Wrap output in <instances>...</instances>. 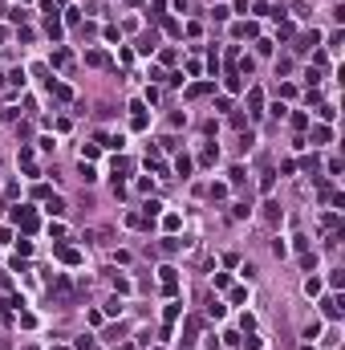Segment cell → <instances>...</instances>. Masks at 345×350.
<instances>
[{"mask_svg": "<svg viewBox=\"0 0 345 350\" xmlns=\"http://www.w3.org/2000/svg\"><path fill=\"white\" fill-rule=\"evenodd\" d=\"M13 220H17L25 232H33V228H37V216H33V208H17V212H13Z\"/></svg>", "mask_w": 345, "mask_h": 350, "instance_id": "6da1fadb", "label": "cell"}, {"mask_svg": "<svg viewBox=\"0 0 345 350\" xmlns=\"http://www.w3.org/2000/svg\"><path fill=\"white\" fill-rule=\"evenodd\" d=\"M57 257H61L65 265H77V261H82V253H77V248H69V244H57Z\"/></svg>", "mask_w": 345, "mask_h": 350, "instance_id": "7a4b0ae2", "label": "cell"}, {"mask_svg": "<svg viewBox=\"0 0 345 350\" xmlns=\"http://www.w3.org/2000/svg\"><path fill=\"white\" fill-rule=\"evenodd\" d=\"M280 216H284L280 204H276V200H268V204H264V220H268V224H280Z\"/></svg>", "mask_w": 345, "mask_h": 350, "instance_id": "3957f363", "label": "cell"}, {"mask_svg": "<svg viewBox=\"0 0 345 350\" xmlns=\"http://www.w3.org/2000/svg\"><path fill=\"white\" fill-rule=\"evenodd\" d=\"M4 17L13 20V25H25V20H29V8H4Z\"/></svg>", "mask_w": 345, "mask_h": 350, "instance_id": "277c9868", "label": "cell"}, {"mask_svg": "<svg viewBox=\"0 0 345 350\" xmlns=\"http://www.w3.org/2000/svg\"><path fill=\"white\" fill-rule=\"evenodd\" d=\"M321 310H325V318H341V306H337V297H325V301H321Z\"/></svg>", "mask_w": 345, "mask_h": 350, "instance_id": "5b68a950", "label": "cell"}, {"mask_svg": "<svg viewBox=\"0 0 345 350\" xmlns=\"http://www.w3.org/2000/svg\"><path fill=\"white\" fill-rule=\"evenodd\" d=\"M155 33H142V41H138V53H155Z\"/></svg>", "mask_w": 345, "mask_h": 350, "instance_id": "8992f818", "label": "cell"}, {"mask_svg": "<svg viewBox=\"0 0 345 350\" xmlns=\"http://www.w3.org/2000/svg\"><path fill=\"white\" fill-rule=\"evenodd\" d=\"M45 212H49V216H61V212H65V200H57V196H53L49 204H45Z\"/></svg>", "mask_w": 345, "mask_h": 350, "instance_id": "52a82bcc", "label": "cell"}, {"mask_svg": "<svg viewBox=\"0 0 345 350\" xmlns=\"http://www.w3.org/2000/svg\"><path fill=\"white\" fill-rule=\"evenodd\" d=\"M86 61H89V65H106L110 57H106V53H102V49H89V53H86Z\"/></svg>", "mask_w": 345, "mask_h": 350, "instance_id": "ba28073f", "label": "cell"}, {"mask_svg": "<svg viewBox=\"0 0 345 350\" xmlns=\"http://www.w3.org/2000/svg\"><path fill=\"white\" fill-rule=\"evenodd\" d=\"M45 29H49V37H53V41L61 37V20H57V17H49V20H45Z\"/></svg>", "mask_w": 345, "mask_h": 350, "instance_id": "9c48e42d", "label": "cell"}, {"mask_svg": "<svg viewBox=\"0 0 345 350\" xmlns=\"http://www.w3.org/2000/svg\"><path fill=\"white\" fill-rule=\"evenodd\" d=\"M236 37H256V25H252V20H244V25H236Z\"/></svg>", "mask_w": 345, "mask_h": 350, "instance_id": "30bf717a", "label": "cell"}, {"mask_svg": "<svg viewBox=\"0 0 345 350\" xmlns=\"http://www.w3.org/2000/svg\"><path fill=\"white\" fill-rule=\"evenodd\" d=\"M158 212H163V204H158V200H151V204H146V208H142V216H146V220H151V216H158Z\"/></svg>", "mask_w": 345, "mask_h": 350, "instance_id": "8fae6325", "label": "cell"}, {"mask_svg": "<svg viewBox=\"0 0 345 350\" xmlns=\"http://www.w3.org/2000/svg\"><path fill=\"white\" fill-rule=\"evenodd\" d=\"M305 293H309V297H317V293H321V281L309 277V281H305Z\"/></svg>", "mask_w": 345, "mask_h": 350, "instance_id": "7c38bea8", "label": "cell"}, {"mask_svg": "<svg viewBox=\"0 0 345 350\" xmlns=\"http://www.w3.org/2000/svg\"><path fill=\"white\" fill-rule=\"evenodd\" d=\"M53 65H57V70H61V65H69V49H57V53H53Z\"/></svg>", "mask_w": 345, "mask_h": 350, "instance_id": "4fadbf2b", "label": "cell"}, {"mask_svg": "<svg viewBox=\"0 0 345 350\" xmlns=\"http://www.w3.org/2000/svg\"><path fill=\"white\" fill-rule=\"evenodd\" d=\"M313 143H329V127H313Z\"/></svg>", "mask_w": 345, "mask_h": 350, "instance_id": "5bb4252c", "label": "cell"}, {"mask_svg": "<svg viewBox=\"0 0 345 350\" xmlns=\"http://www.w3.org/2000/svg\"><path fill=\"white\" fill-rule=\"evenodd\" d=\"M248 102H252V114H260V102H264V98H260V90H252V94H248Z\"/></svg>", "mask_w": 345, "mask_h": 350, "instance_id": "9a60e30c", "label": "cell"}, {"mask_svg": "<svg viewBox=\"0 0 345 350\" xmlns=\"http://www.w3.org/2000/svg\"><path fill=\"white\" fill-rule=\"evenodd\" d=\"M175 167H179V175H183V179H187V175H191V159H187V155H183V159H179Z\"/></svg>", "mask_w": 345, "mask_h": 350, "instance_id": "2e32d148", "label": "cell"}, {"mask_svg": "<svg viewBox=\"0 0 345 350\" xmlns=\"http://www.w3.org/2000/svg\"><path fill=\"white\" fill-rule=\"evenodd\" d=\"M207 90H211V86H207V82H195V86L187 90V94H191V98H199V94H207Z\"/></svg>", "mask_w": 345, "mask_h": 350, "instance_id": "e0dca14e", "label": "cell"}, {"mask_svg": "<svg viewBox=\"0 0 345 350\" xmlns=\"http://www.w3.org/2000/svg\"><path fill=\"white\" fill-rule=\"evenodd\" d=\"M224 86H227V90H232V94H236V90L244 86V82H240V74H227V82H224Z\"/></svg>", "mask_w": 345, "mask_h": 350, "instance_id": "ac0fdd59", "label": "cell"}, {"mask_svg": "<svg viewBox=\"0 0 345 350\" xmlns=\"http://www.w3.org/2000/svg\"><path fill=\"white\" fill-rule=\"evenodd\" d=\"M227 196V184H211V200H224Z\"/></svg>", "mask_w": 345, "mask_h": 350, "instance_id": "d6986e66", "label": "cell"}, {"mask_svg": "<svg viewBox=\"0 0 345 350\" xmlns=\"http://www.w3.org/2000/svg\"><path fill=\"white\" fill-rule=\"evenodd\" d=\"M0 86H4V74H0Z\"/></svg>", "mask_w": 345, "mask_h": 350, "instance_id": "ffe728a7", "label": "cell"}]
</instances>
